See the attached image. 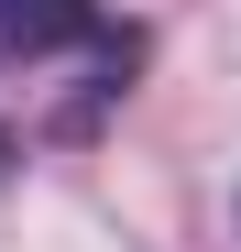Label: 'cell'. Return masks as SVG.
I'll return each instance as SVG.
<instances>
[{
    "label": "cell",
    "instance_id": "6da1fadb",
    "mask_svg": "<svg viewBox=\"0 0 241 252\" xmlns=\"http://www.w3.org/2000/svg\"><path fill=\"white\" fill-rule=\"evenodd\" d=\"M120 22H99L88 0H0V55H22V66H55L66 44H110Z\"/></svg>",
    "mask_w": 241,
    "mask_h": 252
}]
</instances>
